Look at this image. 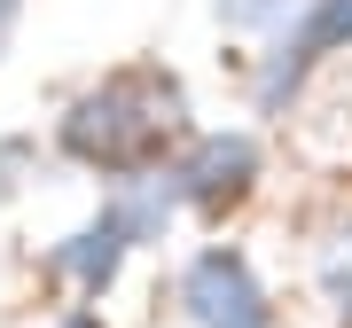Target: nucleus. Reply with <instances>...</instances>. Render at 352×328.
Returning <instances> with one entry per match:
<instances>
[{
  "label": "nucleus",
  "mask_w": 352,
  "mask_h": 328,
  "mask_svg": "<svg viewBox=\"0 0 352 328\" xmlns=\"http://www.w3.org/2000/svg\"><path fill=\"white\" fill-rule=\"evenodd\" d=\"M173 133H180V86L157 71L110 78L87 102H71V117H63V149L78 164H94V172H126V180L157 172Z\"/></svg>",
  "instance_id": "1"
},
{
  "label": "nucleus",
  "mask_w": 352,
  "mask_h": 328,
  "mask_svg": "<svg viewBox=\"0 0 352 328\" xmlns=\"http://www.w3.org/2000/svg\"><path fill=\"white\" fill-rule=\"evenodd\" d=\"M180 313L196 328H274V305H266L251 258L227 250V242L188 258V274H180Z\"/></svg>",
  "instance_id": "2"
},
{
  "label": "nucleus",
  "mask_w": 352,
  "mask_h": 328,
  "mask_svg": "<svg viewBox=\"0 0 352 328\" xmlns=\"http://www.w3.org/2000/svg\"><path fill=\"white\" fill-rule=\"evenodd\" d=\"M173 180H180V203H188V211L219 219V211H235V203L258 188V141L251 133H204Z\"/></svg>",
  "instance_id": "3"
},
{
  "label": "nucleus",
  "mask_w": 352,
  "mask_h": 328,
  "mask_svg": "<svg viewBox=\"0 0 352 328\" xmlns=\"http://www.w3.org/2000/svg\"><path fill=\"white\" fill-rule=\"evenodd\" d=\"M126 250H133V242H126V227H118V211L102 203V219H87L78 235H63V242L47 250V266L71 281L78 297H102V290L118 281V266H126Z\"/></svg>",
  "instance_id": "4"
},
{
  "label": "nucleus",
  "mask_w": 352,
  "mask_h": 328,
  "mask_svg": "<svg viewBox=\"0 0 352 328\" xmlns=\"http://www.w3.org/2000/svg\"><path fill=\"white\" fill-rule=\"evenodd\" d=\"M110 211H118V227H126L133 250L141 242H164V227L180 219V180L173 172H141V180H126V188L110 196Z\"/></svg>",
  "instance_id": "5"
},
{
  "label": "nucleus",
  "mask_w": 352,
  "mask_h": 328,
  "mask_svg": "<svg viewBox=\"0 0 352 328\" xmlns=\"http://www.w3.org/2000/svg\"><path fill=\"white\" fill-rule=\"evenodd\" d=\"M344 39H352V0H305V24H298L289 47H298L305 63H321V55H337Z\"/></svg>",
  "instance_id": "6"
},
{
  "label": "nucleus",
  "mask_w": 352,
  "mask_h": 328,
  "mask_svg": "<svg viewBox=\"0 0 352 328\" xmlns=\"http://www.w3.org/2000/svg\"><path fill=\"white\" fill-rule=\"evenodd\" d=\"M219 8V24H235V32H282L289 16H305V0H212Z\"/></svg>",
  "instance_id": "7"
},
{
  "label": "nucleus",
  "mask_w": 352,
  "mask_h": 328,
  "mask_svg": "<svg viewBox=\"0 0 352 328\" xmlns=\"http://www.w3.org/2000/svg\"><path fill=\"white\" fill-rule=\"evenodd\" d=\"M321 297L337 305V313H344V328H352V227L321 250Z\"/></svg>",
  "instance_id": "8"
},
{
  "label": "nucleus",
  "mask_w": 352,
  "mask_h": 328,
  "mask_svg": "<svg viewBox=\"0 0 352 328\" xmlns=\"http://www.w3.org/2000/svg\"><path fill=\"white\" fill-rule=\"evenodd\" d=\"M24 172H32V141H0V203L24 188Z\"/></svg>",
  "instance_id": "9"
},
{
  "label": "nucleus",
  "mask_w": 352,
  "mask_h": 328,
  "mask_svg": "<svg viewBox=\"0 0 352 328\" xmlns=\"http://www.w3.org/2000/svg\"><path fill=\"white\" fill-rule=\"evenodd\" d=\"M55 328H102V313H87V305H78V313H63Z\"/></svg>",
  "instance_id": "10"
}]
</instances>
